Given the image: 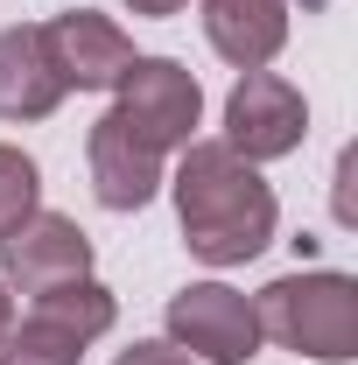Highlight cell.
<instances>
[{"label":"cell","mask_w":358,"mask_h":365,"mask_svg":"<svg viewBox=\"0 0 358 365\" xmlns=\"http://www.w3.org/2000/svg\"><path fill=\"white\" fill-rule=\"evenodd\" d=\"M176 211H183V246L204 267H239L274 239V190L225 140H183Z\"/></svg>","instance_id":"6da1fadb"},{"label":"cell","mask_w":358,"mask_h":365,"mask_svg":"<svg viewBox=\"0 0 358 365\" xmlns=\"http://www.w3.org/2000/svg\"><path fill=\"white\" fill-rule=\"evenodd\" d=\"M253 323H260V337H274L316 365H344L358 359V281H344V274L267 281L253 295Z\"/></svg>","instance_id":"7a4b0ae2"},{"label":"cell","mask_w":358,"mask_h":365,"mask_svg":"<svg viewBox=\"0 0 358 365\" xmlns=\"http://www.w3.org/2000/svg\"><path fill=\"white\" fill-rule=\"evenodd\" d=\"M113 330V295L98 288V281H63V288H49L29 302V317L7 323V337H0V365H78L85 359L91 337H106Z\"/></svg>","instance_id":"3957f363"},{"label":"cell","mask_w":358,"mask_h":365,"mask_svg":"<svg viewBox=\"0 0 358 365\" xmlns=\"http://www.w3.org/2000/svg\"><path fill=\"white\" fill-rule=\"evenodd\" d=\"M113 91H120L113 113H120L155 155H169V148H183V140L197 134L204 91H197V78H190L183 63H169V56H134V71H127Z\"/></svg>","instance_id":"277c9868"},{"label":"cell","mask_w":358,"mask_h":365,"mask_svg":"<svg viewBox=\"0 0 358 365\" xmlns=\"http://www.w3.org/2000/svg\"><path fill=\"white\" fill-rule=\"evenodd\" d=\"M169 337L176 351L211 365H246L260 351V323H253V302L225 281H190L176 302H169Z\"/></svg>","instance_id":"5b68a950"},{"label":"cell","mask_w":358,"mask_h":365,"mask_svg":"<svg viewBox=\"0 0 358 365\" xmlns=\"http://www.w3.org/2000/svg\"><path fill=\"white\" fill-rule=\"evenodd\" d=\"M302 127H310L302 91L274 71H246L225 98V148L246 155V162H274V155L302 148Z\"/></svg>","instance_id":"8992f818"},{"label":"cell","mask_w":358,"mask_h":365,"mask_svg":"<svg viewBox=\"0 0 358 365\" xmlns=\"http://www.w3.org/2000/svg\"><path fill=\"white\" fill-rule=\"evenodd\" d=\"M0 274L36 302L49 288L91 274V239L71 225V218H56V211H29L14 232H0Z\"/></svg>","instance_id":"52a82bcc"},{"label":"cell","mask_w":358,"mask_h":365,"mask_svg":"<svg viewBox=\"0 0 358 365\" xmlns=\"http://www.w3.org/2000/svg\"><path fill=\"white\" fill-rule=\"evenodd\" d=\"M91 190L106 211H140L155 190H162V155L120 120V113H98L91 120Z\"/></svg>","instance_id":"ba28073f"},{"label":"cell","mask_w":358,"mask_h":365,"mask_svg":"<svg viewBox=\"0 0 358 365\" xmlns=\"http://www.w3.org/2000/svg\"><path fill=\"white\" fill-rule=\"evenodd\" d=\"M43 36H49V56H56L63 85H78V91H113L134 71V43H127L106 14H91V7L43 21Z\"/></svg>","instance_id":"9c48e42d"},{"label":"cell","mask_w":358,"mask_h":365,"mask_svg":"<svg viewBox=\"0 0 358 365\" xmlns=\"http://www.w3.org/2000/svg\"><path fill=\"white\" fill-rule=\"evenodd\" d=\"M63 71L49 56L43 29H7L0 36V120H49L63 106Z\"/></svg>","instance_id":"30bf717a"},{"label":"cell","mask_w":358,"mask_h":365,"mask_svg":"<svg viewBox=\"0 0 358 365\" xmlns=\"http://www.w3.org/2000/svg\"><path fill=\"white\" fill-rule=\"evenodd\" d=\"M204 36L232 71H267L274 49L288 43V7L281 0H204Z\"/></svg>","instance_id":"8fae6325"},{"label":"cell","mask_w":358,"mask_h":365,"mask_svg":"<svg viewBox=\"0 0 358 365\" xmlns=\"http://www.w3.org/2000/svg\"><path fill=\"white\" fill-rule=\"evenodd\" d=\"M36 197H43V176H36V162L21 155V148H0V232H14L29 211H36Z\"/></svg>","instance_id":"7c38bea8"},{"label":"cell","mask_w":358,"mask_h":365,"mask_svg":"<svg viewBox=\"0 0 358 365\" xmlns=\"http://www.w3.org/2000/svg\"><path fill=\"white\" fill-rule=\"evenodd\" d=\"M113 365H190V359H183L176 344H134V351H120Z\"/></svg>","instance_id":"4fadbf2b"},{"label":"cell","mask_w":358,"mask_h":365,"mask_svg":"<svg viewBox=\"0 0 358 365\" xmlns=\"http://www.w3.org/2000/svg\"><path fill=\"white\" fill-rule=\"evenodd\" d=\"M127 7H134V14H176L183 0H127Z\"/></svg>","instance_id":"5bb4252c"},{"label":"cell","mask_w":358,"mask_h":365,"mask_svg":"<svg viewBox=\"0 0 358 365\" xmlns=\"http://www.w3.org/2000/svg\"><path fill=\"white\" fill-rule=\"evenodd\" d=\"M7 323H14V302H7V288H0V337H7Z\"/></svg>","instance_id":"9a60e30c"}]
</instances>
